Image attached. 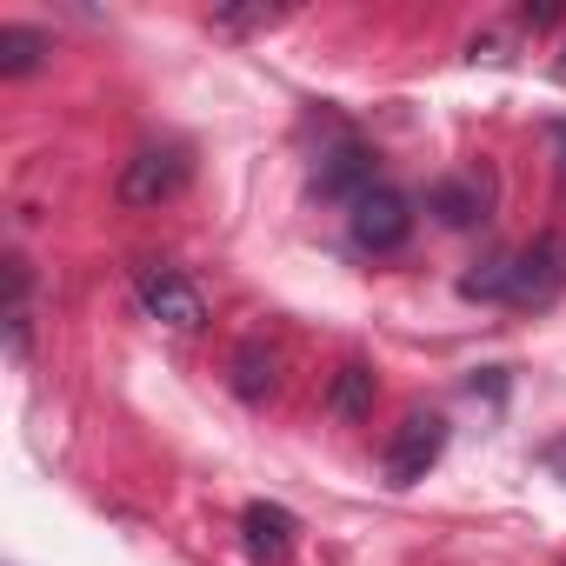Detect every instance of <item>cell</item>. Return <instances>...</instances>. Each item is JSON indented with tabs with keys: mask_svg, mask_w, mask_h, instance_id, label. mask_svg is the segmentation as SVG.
<instances>
[{
	"mask_svg": "<svg viewBox=\"0 0 566 566\" xmlns=\"http://www.w3.org/2000/svg\"><path fill=\"white\" fill-rule=\"evenodd\" d=\"M559 287H566V247L559 240H533L520 253H493V260H480L460 280L467 301H506V307H553Z\"/></svg>",
	"mask_w": 566,
	"mask_h": 566,
	"instance_id": "1",
	"label": "cell"
},
{
	"mask_svg": "<svg viewBox=\"0 0 566 566\" xmlns=\"http://www.w3.org/2000/svg\"><path fill=\"white\" fill-rule=\"evenodd\" d=\"M240 539L260 566H287L294 559V539H301V520L287 506H273V500H253L240 506Z\"/></svg>",
	"mask_w": 566,
	"mask_h": 566,
	"instance_id": "6",
	"label": "cell"
},
{
	"mask_svg": "<svg viewBox=\"0 0 566 566\" xmlns=\"http://www.w3.org/2000/svg\"><path fill=\"white\" fill-rule=\"evenodd\" d=\"M440 453H447V420H440V413H407V420L394 427V440H387L380 480H387L394 493H407V486H420V480L440 467Z\"/></svg>",
	"mask_w": 566,
	"mask_h": 566,
	"instance_id": "4",
	"label": "cell"
},
{
	"mask_svg": "<svg viewBox=\"0 0 566 566\" xmlns=\"http://www.w3.org/2000/svg\"><path fill=\"white\" fill-rule=\"evenodd\" d=\"M54 54V41L41 34V28H0V74H8V81H21V74H34L41 61Z\"/></svg>",
	"mask_w": 566,
	"mask_h": 566,
	"instance_id": "10",
	"label": "cell"
},
{
	"mask_svg": "<svg viewBox=\"0 0 566 566\" xmlns=\"http://www.w3.org/2000/svg\"><path fill=\"white\" fill-rule=\"evenodd\" d=\"M374 394H380V387H374V367L347 360V367L334 374V387H327V413L354 427V420H367V413H374Z\"/></svg>",
	"mask_w": 566,
	"mask_h": 566,
	"instance_id": "9",
	"label": "cell"
},
{
	"mask_svg": "<svg viewBox=\"0 0 566 566\" xmlns=\"http://www.w3.org/2000/svg\"><path fill=\"white\" fill-rule=\"evenodd\" d=\"M187 180H193L187 140H154V147H134V154L120 160L114 200H120V207H167V200L187 193Z\"/></svg>",
	"mask_w": 566,
	"mask_h": 566,
	"instance_id": "2",
	"label": "cell"
},
{
	"mask_svg": "<svg viewBox=\"0 0 566 566\" xmlns=\"http://www.w3.org/2000/svg\"><path fill=\"white\" fill-rule=\"evenodd\" d=\"M314 187L327 193V200H360L367 187H380L374 180V147H360V140H334L327 154H321V167H314Z\"/></svg>",
	"mask_w": 566,
	"mask_h": 566,
	"instance_id": "7",
	"label": "cell"
},
{
	"mask_svg": "<svg viewBox=\"0 0 566 566\" xmlns=\"http://www.w3.org/2000/svg\"><path fill=\"white\" fill-rule=\"evenodd\" d=\"M539 467H546V473H553V480H559V486H566V433H559V440H546V447H539Z\"/></svg>",
	"mask_w": 566,
	"mask_h": 566,
	"instance_id": "14",
	"label": "cell"
},
{
	"mask_svg": "<svg viewBox=\"0 0 566 566\" xmlns=\"http://www.w3.org/2000/svg\"><path fill=\"white\" fill-rule=\"evenodd\" d=\"M559 81H566V61H559Z\"/></svg>",
	"mask_w": 566,
	"mask_h": 566,
	"instance_id": "16",
	"label": "cell"
},
{
	"mask_svg": "<svg viewBox=\"0 0 566 566\" xmlns=\"http://www.w3.org/2000/svg\"><path fill=\"white\" fill-rule=\"evenodd\" d=\"M207 21H213V34H253V28H273L280 14H273V8H253V14H227V8H220V14H207Z\"/></svg>",
	"mask_w": 566,
	"mask_h": 566,
	"instance_id": "13",
	"label": "cell"
},
{
	"mask_svg": "<svg viewBox=\"0 0 566 566\" xmlns=\"http://www.w3.org/2000/svg\"><path fill=\"white\" fill-rule=\"evenodd\" d=\"M273 367H280V360H273L260 340H247V347L233 354V394H240V400H266V394H273Z\"/></svg>",
	"mask_w": 566,
	"mask_h": 566,
	"instance_id": "12",
	"label": "cell"
},
{
	"mask_svg": "<svg viewBox=\"0 0 566 566\" xmlns=\"http://www.w3.org/2000/svg\"><path fill=\"white\" fill-rule=\"evenodd\" d=\"M486 200H493V187H486L480 174H447V180L427 187V213H440V227H473V220H486Z\"/></svg>",
	"mask_w": 566,
	"mask_h": 566,
	"instance_id": "8",
	"label": "cell"
},
{
	"mask_svg": "<svg viewBox=\"0 0 566 566\" xmlns=\"http://www.w3.org/2000/svg\"><path fill=\"white\" fill-rule=\"evenodd\" d=\"M134 301H140L147 321H160V327H174V334H200V327H207V294L193 287L180 266H167V260L134 266Z\"/></svg>",
	"mask_w": 566,
	"mask_h": 566,
	"instance_id": "3",
	"label": "cell"
},
{
	"mask_svg": "<svg viewBox=\"0 0 566 566\" xmlns=\"http://www.w3.org/2000/svg\"><path fill=\"white\" fill-rule=\"evenodd\" d=\"M347 233L360 253H400L407 233H413V200L400 187H367L347 213Z\"/></svg>",
	"mask_w": 566,
	"mask_h": 566,
	"instance_id": "5",
	"label": "cell"
},
{
	"mask_svg": "<svg viewBox=\"0 0 566 566\" xmlns=\"http://www.w3.org/2000/svg\"><path fill=\"white\" fill-rule=\"evenodd\" d=\"M546 140L559 147V180H566V120H553V127H546Z\"/></svg>",
	"mask_w": 566,
	"mask_h": 566,
	"instance_id": "15",
	"label": "cell"
},
{
	"mask_svg": "<svg viewBox=\"0 0 566 566\" xmlns=\"http://www.w3.org/2000/svg\"><path fill=\"white\" fill-rule=\"evenodd\" d=\"M28 294H34L28 260H21V253H8V314H0V321H8V354H14V360L28 354Z\"/></svg>",
	"mask_w": 566,
	"mask_h": 566,
	"instance_id": "11",
	"label": "cell"
}]
</instances>
